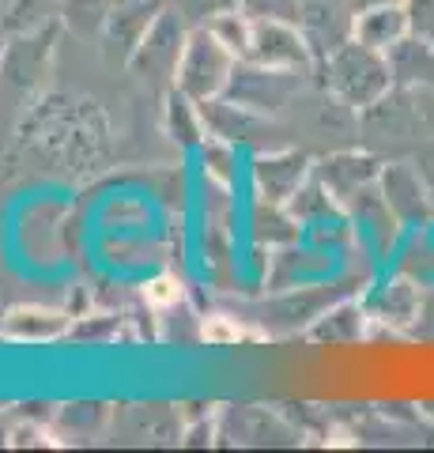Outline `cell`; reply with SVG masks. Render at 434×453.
<instances>
[{
  "label": "cell",
  "mask_w": 434,
  "mask_h": 453,
  "mask_svg": "<svg viewBox=\"0 0 434 453\" xmlns=\"http://www.w3.org/2000/svg\"><path fill=\"white\" fill-rule=\"evenodd\" d=\"M382 201L389 208V216L397 223H412V219H427L430 216V204H427V189L419 181L415 170L408 166H393L382 174Z\"/></svg>",
  "instance_id": "5"
},
{
  "label": "cell",
  "mask_w": 434,
  "mask_h": 453,
  "mask_svg": "<svg viewBox=\"0 0 434 453\" xmlns=\"http://www.w3.org/2000/svg\"><path fill=\"white\" fill-rule=\"evenodd\" d=\"M249 19H291L299 23V4L302 0H234Z\"/></svg>",
  "instance_id": "13"
},
{
  "label": "cell",
  "mask_w": 434,
  "mask_h": 453,
  "mask_svg": "<svg viewBox=\"0 0 434 453\" xmlns=\"http://www.w3.org/2000/svg\"><path fill=\"white\" fill-rule=\"evenodd\" d=\"M144 299L151 303V306H171V303H178L181 299V283L174 280V276H156L144 288Z\"/></svg>",
  "instance_id": "16"
},
{
  "label": "cell",
  "mask_w": 434,
  "mask_h": 453,
  "mask_svg": "<svg viewBox=\"0 0 434 453\" xmlns=\"http://www.w3.org/2000/svg\"><path fill=\"white\" fill-rule=\"evenodd\" d=\"M389 68L397 88H434V46L408 35L389 50Z\"/></svg>",
  "instance_id": "8"
},
{
  "label": "cell",
  "mask_w": 434,
  "mask_h": 453,
  "mask_svg": "<svg viewBox=\"0 0 434 453\" xmlns=\"http://www.w3.org/2000/svg\"><path fill=\"white\" fill-rule=\"evenodd\" d=\"M321 68H325L329 91L352 110H370L397 88L393 68H389V53L362 46L359 38L344 42L336 53H329Z\"/></svg>",
  "instance_id": "1"
},
{
  "label": "cell",
  "mask_w": 434,
  "mask_h": 453,
  "mask_svg": "<svg viewBox=\"0 0 434 453\" xmlns=\"http://www.w3.org/2000/svg\"><path fill=\"white\" fill-rule=\"evenodd\" d=\"M254 178H257V189L269 201H287V196H299V186L306 178V159L299 151L269 155V159H261L254 166Z\"/></svg>",
  "instance_id": "6"
},
{
  "label": "cell",
  "mask_w": 434,
  "mask_h": 453,
  "mask_svg": "<svg viewBox=\"0 0 434 453\" xmlns=\"http://www.w3.org/2000/svg\"><path fill=\"white\" fill-rule=\"evenodd\" d=\"M61 16L76 31H95L114 16V0H61Z\"/></svg>",
  "instance_id": "12"
},
{
  "label": "cell",
  "mask_w": 434,
  "mask_h": 453,
  "mask_svg": "<svg viewBox=\"0 0 434 453\" xmlns=\"http://www.w3.org/2000/svg\"><path fill=\"white\" fill-rule=\"evenodd\" d=\"M61 329H65V318L57 310H42V306L11 310L4 321V336H16V340H49Z\"/></svg>",
  "instance_id": "9"
},
{
  "label": "cell",
  "mask_w": 434,
  "mask_h": 453,
  "mask_svg": "<svg viewBox=\"0 0 434 453\" xmlns=\"http://www.w3.org/2000/svg\"><path fill=\"white\" fill-rule=\"evenodd\" d=\"M208 31H212L223 46H227L238 61H246L249 57V42H254V19L246 16L242 8H231V12H219V16L208 23Z\"/></svg>",
  "instance_id": "11"
},
{
  "label": "cell",
  "mask_w": 434,
  "mask_h": 453,
  "mask_svg": "<svg viewBox=\"0 0 434 453\" xmlns=\"http://www.w3.org/2000/svg\"><path fill=\"white\" fill-rule=\"evenodd\" d=\"M166 129H171V136L181 140V144H197L204 136V113H201L197 98H189L186 91H174L166 98Z\"/></svg>",
  "instance_id": "10"
},
{
  "label": "cell",
  "mask_w": 434,
  "mask_h": 453,
  "mask_svg": "<svg viewBox=\"0 0 434 453\" xmlns=\"http://www.w3.org/2000/svg\"><path fill=\"white\" fill-rule=\"evenodd\" d=\"M355 38L370 50L389 53L397 42L408 38V16H404V0L400 4H382L355 16Z\"/></svg>",
  "instance_id": "7"
},
{
  "label": "cell",
  "mask_w": 434,
  "mask_h": 453,
  "mask_svg": "<svg viewBox=\"0 0 434 453\" xmlns=\"http://www.w3.org/2000/svg\"><path fill=\"white\" fill-rule=\"evenodd\" d=\"M249 65L272 68V73H302L317 57L310 42L291 19H254V42H249Z\"/></svg>",
  "instance_id": "3"
},
{
  "label": "cell",
  "mask_w": 434,
  "mask_h": 453,
  "mask_svg": "<svg viewBox=\"0 0 434 453\" xmlns=\"http://www.w3.org/2000/svg\"><path fill=\"white\" fill-rule=\"evenodd\" d=\"M201 336L208 340V344H238V340L246 336V329H242V325H234L231 318L216 314V318H208V321H204Z\"/></svg>",
  "instance_id": "15"
},
{
  "label": "cell",
  "mask_w": 434,
  "mask_h": 453,
  "mask_svg": "<svg viewBox=\"0 0 434 453\" xmlns=\"http://www.w3.org/2000/svg\"><path fill=\"white\" fill-rule=\"evenodd\" d=\"M299 31L310 42L317 61H325L344 42L355 38V8L352 0H302L299 4Z\"/></svg>",
  "instance_id": "4"
},
{
  "label": "cell",
  "mask_w": 434,
  "mask_h": 453,
  "mask_svg": "<svg viewBox=\"0 0 434 453\" xmlns=\"http://www.w3.org/2000/svg\"><path fill=\"white\" fill-rule=\"evenodd\" d=\"M382 4H400V0H352L355 16H362V12H370V8H382Z\"/></svg>",
  "instance_id": "17"
},
{
  "label": "cell",
  "mask_w": 434,
  "mask_h": 453,
  "mask_svg": "<svg viewBox=\"0 0 434 453\" xmlns=\"http://www.w3.org/2000/svg\"><path fill=\"white\" fill-rule=\"evenodd\" d=\"M234 65L238 57L208 27H201L186 38V50H181V61L174 68V88L197 98V103H208V98H219L227 91Z\"/></svg>",
  "instance_id": "2"
},
{
  "label": "cell",
  "mask_w": 434,
  "mask_h": 453,
  "mask_svg": "<svg viewBox=\"0 0 434 453\" xmlns=\"http://www.w3.org/2000/svg\"><path fill=\"white\" fill-rule=\"evenodd\" d=\"M404 16H408V35L434 46V0H404Z\"/></svg>",
  "instance_id": "14"
},
{
  "label": "cell",
  "mask_w": 434,
  "mask_h": 453,
  "mask_svg": "<svg viewBox=\"0 0 434 453\" xmlns=\"http://www.w3.org/2000/svg\"><path fill=\"white\" fill-rule=\"evenodd\" d=\"M0 53H4V42H0Z\"/></svg>",
  "instance_id": "18"
}]
</instances>
